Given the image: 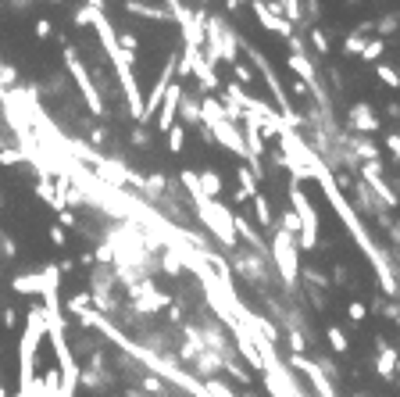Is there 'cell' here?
<instances>
[{
	"instance_id": "cell-1",
	"label": "cell",
	"mask_w": 400,
	"mask_h": 397,
	"mask_svg": "<svg viewBox=\"0 0 400 397\" xmlns=\"http://www.w3.org/2000/svg\"><path fill=\"white\" fill-rule=\"evenodd\" d=\"M276 265L283 268L286 283L297 279V247H293V229H279L276 233Z\"/></svg>"
},
{
	"instance_id": "cell-2",
	"label": "cell",
	"mask_w": 400,
	"mask_h": 397,
	"mask_svg": "<svg viewBox=\"0 0 400 397\" xmlns=\"http://www.w3.org/2000/svg\"><path fill=\"white\" fill-rule=\"evenodd\" d=\"M293 207H297L301 225H304V233H301V250H314V237H318V215H314V207L307 204V197H304L301 190H293Z\"/></svg>"
},
{
	"instance_id": "cell-3",
	"label": "cell",
	"mask_w": 400,
	"mask_h": 397,
	"mask_svg": "<svg viewBox=\"0 0 400 397\" xmlns=\"http://www.w3.org/2000/svg\"><path fill=\"white\" fill-rule=\"evenodd\" d=\"M347 125H350L354 133H372L379 122H375V115H372L368 104H354V111L347 115Z\"/></svg>"
},
{
	"instance_id": "cell-4",
	"label": "cell",
	"mask_w": 400,
	"mask_h": 397,
	"mask_svg": "<svg viewBox=\"0 0 400 397\" xmlns=\"http://www.w3.org/2000/svg\"><path fill=\"white\" fill-rule=\"evenodd\" d=\"M193 179V176H189ZM197 186H204V194L207 197H218L222 194V179H218V172H200V179H193Z\"/></svg>"
},
{
	"instance_id": "cell-5",
	"label": "cell",
	"mask_w": 400,
	"mask_h": 397,
	"mask_svg": "<svg viewBox=\"0 0 400 397\" xmlns=\"http://www.w3.org/2000/svg\"><path fill=\"white\" fill-rule=\"evenodd\" d=\"M397 358H400V354H397V351H390V347H383V354H379V362H375V369H379V376H386V380H390V376L397 372Z\"/></svg>"
},
{
	"instance_id": "cell-6",
	"label": "cell",
	"mask_w": 400,
	"mask_h": 397,
	"mask_svg": "<svg viewBox=\"0 0 400 397\" xmlns=\"http://www.w3.org/2000/svg\"><path fill=\"white\" fill-rule=\"evenodd\" d=\"M379 79H383L386 86H400V75L393 68H386V65H379Z\"/></svg>"
},
{
	"instance_id": "cell-7",
	"label": "cell",
	"mask_w": 400,
	"mask_h": 397,
	"mask_svg": "<svg viewBox=\"0 0 400 397\" xmlns=\"http://www.w3.org/2000/svg\"><path fill=\"white\" fill-rule=\"evenodd\" d=\"M329 344H332V351H347V337L340 329H329Z\"/></svg>"
},
{
	"instance_id": "cell-8",
	"label": "cell",
	"mask_w": 400,
	"mask_h": 397,
	"mask_svg": "<svg viewBox=\"0 0 400 397\" xmlns=\"http://www.w3.org/2000/svg\"><path fill=\"white\" fill-rule=\"evenodd\" d=\"M386 147H390V151L400 158V136H397V133H390V136H386Z\"/></svg>"
},
{
	"instance_id": "cell-9",
	"label": "cell",
	"mask_w": 400,
	"mask_h": 397,
	"mask_svg": "<svg viewBox=\"0 0 400 397\" xmlns=\"http://www.w3.org/2000/svg\"><path fill=\"white\" fill-rule=\"evenodd\" d=\"M350 319H365V304H361V301L350 304Z\"/></svg>"
},
{
	"instance_id": "cell-10",
	"label": "cell",
	"mask_w": 400,
	"mask_h": 397,
	"mask_svg": "<svg viewBox=\"0 0 400 397\" xmlns=\"http://www.w3.org/2000/svg\"><path fill=\"white\" fill-rule=\"evenodd\" d=\"M172 151H182V129H172Z\"/></svg>"
},
{
	"instance_id": "cell-11",
	"label": "cell",
	"mask_w": 400,
	"mask_h": 397,
	"mask_svg": "<svg viewBox=\"0 0 400 397\" xmlns=\"http://www.w3.org/2000/svg\"><path fill=\"white\" fill-rule=\"evenodd\" d=\"M347 4H361V0H347Z\"/></svg>"
},
{
	"instance_id": "cell-12",
	"label": "cell",
	"mask_w": 400,
	"mask_h": 397,
	"mask_svg": "<svg viewBox=\"0 0 400 397\" xmlns=\"http://www.w3.org/2000/svg\"><path fill=\"white\" fill-rule=\"evenodd\" d=\"M357 397H361V394H357Z\"/></svg>"
}]
</instances>
